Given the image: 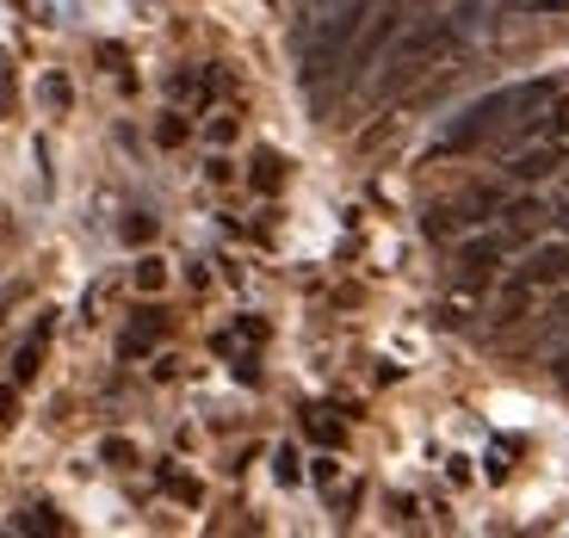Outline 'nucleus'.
<instances>
[{"instance_id": "nucleus-13", "label": "nucleus", "mask_w": 569, "mask_h": 538, "mask_svg": "<svg viewBox=\"0 0 569 538\" xmlns=\"http://www.w3.org/2000/svg\"><path fill=\"white\" fill-rule=\"evenodd\" d=\"M279 482H298V452L291 446H279Z\"/></svg>"}, {"instance_id": "nucleus-11", "label": "nucleus", "mask_w": 569, "mask_h": 538, "mask_svg": "<svg viewBox=\"0 0 569 538\" xmlns=\"http://www.w3.org/2000/svg\"><path fill=\"white\" fill-rule=\"evenodd\" d=\"M43 106H69V81H62V74H50V81H43Z\"/></svg>"}, {"instance_id": "nucleus-14", "label": "nucleus", "mask_w": 569, "mask_h": 538, "mask_svg": "<svg viewBox=\"0 0 569 538\" xmlns=\"http://www.w3.org/2000/svg\"><path fill=\"white\" fill-rule=\"evenodd\" d=\"M161 142H168V149H173V142H186V124H180V118H161Z\"/></svg>"}, {"instance_id": "nucleus-12", "label": "nucleus", "mask_w": 569, "mask_h": 538, "mask_svg": "<svg viewBox=\"0 0 569 538\" xmlns=\"http://www.w3.org/2000/svg\"><path fill=\"white\" fill-rule=\"evenodd\" d=\"M161 482H168V496H180V501H199V482H192V477H173V470H168Z\"/></svg>"}, {"instance_id": "nucleus-8", "label": "nucleus", "mask_w": 569, "mask_h": 538, "mask_svg": "<svg viewBox=\"0 0 569 538\" xmlns=\"http://www.w3.org/2000/svg\"><path fill=\"white\" fill-rule=\"evenodd\" d=\"M161 285H168V267H161L156 255L137 260V291H161Z\"/></svg>"}, {"instance_id": "nucleus-3", "label": "nucleus", "mask_w": 569, "mask_h": 538, "mask_svg": "<svg viewBox=\"0 0 569 538\" xmlns=\"http://www.w3.org/2000/svg\"><path fill=\"white\" fill-rule=\"evenodd\" d=\"M563 168V142H520V149H508V180H520V186H539V180H551V173Z\"/></svg>"}, {"instance_id": "nucleus-6", "label": "nucleus", "mask_w": 569, "mask_h": 538, "mask_svg": "<svg viewBox=\"0 0 569 538\" xmlns=\"http://www.w3.org/2000/svg\"><path fill=\"white\" fill-rule=\"evenodd\" d=\"M496 217H501V236H508V241H532V236L545 229V217H551V211H545L539 199H513V205H501Z\"/></svg>"}, {"instance_id": "nucleus-9", "label": "nucleus", "mask_w": 569, "mask_h": 538, "mask_svg": "<svg viewBox=\"0 0 569 538\" xmlns=\"http://www.w3.org/2000/svg\"><path fill=\"white\" fill-rule=\"evenodd\" d=\"M303 427H310V439H322V446H341V427L328 421V415H310Z\"/></svg>"}, {"instance_id": "nucleus-2", "label": "nucleus", "mask_w": 569, "mask_h": 538, "mask_svg": "<svg viewBox=\"0 0 569 538\" xmlns=\"http://www.w3.org/2000/svg\"><path fill=\"white\" fill-rule=\"evenodd\" d=\"M513 279L532 285V291H563L569 285V241H539V248H527V260L513 267Z\"/></svg>"}, {"instance_id": "nucleus-7", "label": "nucleus", "mask_w": 569, "mask_h": 538, "mask_svg": "<svg viewBox=\"0 0 569 538\" xmlns=\"http://www.w3.org/2000/svg\"><path fill=\"white\" fill-rule=\"evenodd\" d=\"M43 340H50V316H43L38 328H31V340L13 353V378L26 383V378H38V359H43Z\"/></svg>"}, {"instance_id": "nucleus-15", "label": "nucleus", "mask_w": 569, "mask_h": 538, "mask_svg": "<svg viewBox=\"0 0 569 538\" xmlns=\"http://www.w3.org/2000/svg\"><path fill=\"white\" fill-rule=\"evenodd\" d=\"M106 458H112V465H130L137 452H130V439H106Z\"/></svg>"}, {"instance_id": "nucleus-1", "label": "nucleus", "mask_w": 569, "mask_h": 538, "mask_svg": "<svg viewBox=\"0 0 569 538\" xmlns=\"http://www.w3.org/2000/svg\"><path fill=\"white\" fill-rule=\"evenodd\" d=\"M452 19H421L415 31H402V43L390 50V62H385V81H378V93H397V87H409L421 69H433V62L452 50Z\"/></svg>"}, {"instance_id": "nucleus-4", "label": "nucleus", "mask_w": 569, "mask_h": 538, "mask_svg": "<svg viewBox=\"0 0 569 538\" xmlns=\"http://www.w3.org/2000/svg\"><path fill=\"white\" fill-rule=\"evenodd\" d=\"M508 248H513V241L501 236V229H496V236H470L465 248H458V279H465V285H483L489 272L501 267V255H508Z\"/></svg>"}, {"instance_id": "nucleus-16", "label": "nucleus", "mask_w": 569, "mask_h": 538, "mask_svg": "<svg viewBox=\"0 0 569 538\" xmlns=\"http://www.w3.org/2000/svg\"><path fill=\"white\" fill-rule=\"evenodd\" d=\"M19 402H13V390H7V383H0V421H7V415H13Z\"/></svg>"}, {"instance_id": "nucleus-5", "label": "nucleus", "mask_w": 569, "mask_h": 538, "mask_svg": "<svg viewBox=\"0 0 569 538\" xmlns=\"http://www.w3.org/2000/svg\"><path fill=\"white\" fill-rule=\"evenodd\" d=\"M161 335H168V316H161V310H137V322L118 335V359H142Z\"/></svg>"}, {"instance_id": "nucleus-10", "label": "nucleus", "mask_w": 569, "mask_h": 538, "mask_svg": "<svg viewBox=\"0 0 569 538\" xmlns=\"http://www.w3.org/2000/svg\"><path fill=\"white\" fill-rule=\"evenodd\" d=\"M19 526H26V532H57L62 520H57V514H50V508H31V514H26V520H19Z\"/></svg>"}]
</instances>
